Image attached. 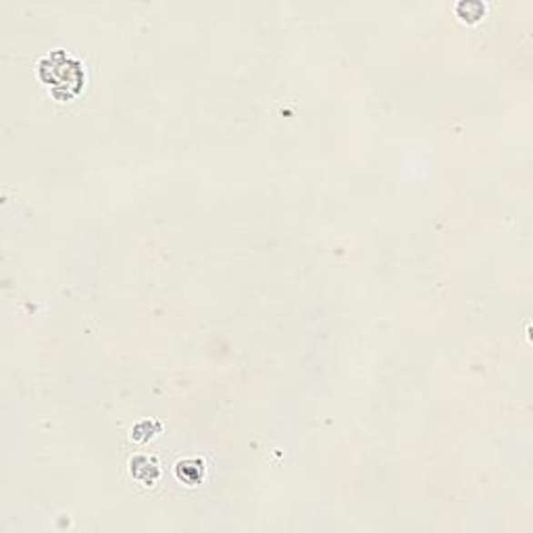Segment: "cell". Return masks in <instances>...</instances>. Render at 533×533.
Returning a JSON list of instances; mask_svg holds the SVG:
<instances>
[{"label":"cell","instance_id":"6da1fadb","mask_svg":"<svg viewBox=\"0 0 533 533\" xmlns=\"http://www.w3.org/2000/svg\"><path fill=\"white\" fill-rule=\"evenodd\" d=\"M38 74L55 98L69 100L77 96L84 88L85 75L82 63L65 50H53L38 65Z\"/></svg>","mask_w":533,"mask_h":533},{"label":"cell","instance_id":"7a4b0ae2","mask_svg":"<svg viewBox=\"0 0 533 533\" xmlns=\"http://www.w3.org/2000/svg\"><path fill=\"white\" fill-rule=\"evenodd\" d=\"M457 15L467 24H475L486 15V5L479 0H460L457 5Z\"/></svg>","mask_w":533,"mask_h":533}]
</instances>
